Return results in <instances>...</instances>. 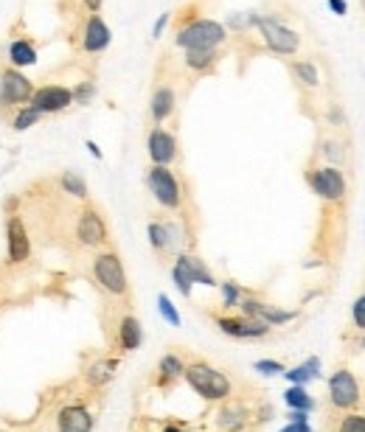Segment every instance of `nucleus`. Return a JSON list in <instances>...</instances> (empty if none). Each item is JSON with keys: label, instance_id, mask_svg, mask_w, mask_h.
I'll return each instance as SVG.
<instances>
[{"label": "nucleus", "instance_id": "f257e3e1", "mask_svg": "<svg viewBox=\"0 0 365 432\" xmlns=\"http://www.w3.org/2000/svg\"><path fill=\"white\" fill-rule=\"evenodd\" d=\"M182 379H186L189 387L197 396H202L205 401H225L233 393L231 379L222 374L220 368L208 365V362H191V365H186V374H182Z\"/></svg>", "mask_w": 365, "mask_h": 432}, {"label": "nucleus", "instance_id": "f03ea898", "mask_svg": "<svg viewBox=\"0 0 365 432\" xmlns=\"http://www.w3.org/2000/svg\"><path fill=\"white\" fill-rule=\"evenodd\" d=\"M225 40H228V28L222 23L197 17V20L186 23L177 31L174 45L182 48V51H189V48H220Z\"/></svg>", "mask_w": 365, "mask_h": 432}, {"label": "nucleus", "instance_id": "7ed1b4c3", "mask_svg": "<svg viewBox=\"0 0 365 432\" xmlns=\"http://www.w3.org/2000/svg\"><path fill=\"white\" fill-rule=\"evenodd\" d=\"M146 185L152 197L158 200V205H163L166 211H180L182 205V185L177 180V174L169 166H152L146 171Z\"/></svg>", "mask_w": 365, "mask_h": 432}, {"label": "nucleus", "instance_id": "20e7f679", "mask_svg": "<svg viewBox=\"0 0 365 432\" xmlns=\"http://www.w3.org/2000/svg\"><path fill=\"white\" fill-rule=\"evenodd\" d=\"M362 398V385L349 368H338L329 376V401L334 410H354Z\"/></svg>", "mask_w": 365, "mask_h": 432}, {"label": "nucleus", "instance_id": "39448f33", "mask_svg": "<svg viewBox=\"0 0 365 432\" xmlns=\"http://www.w3.org/2000/svg\"><path fill=\"white\" fill-rule=\"evenodd\" d=\"M93 278L99 281V287L115 298L127 295L130 284H127V272H124V264L115 253H99L93 259Z\"/></svg>", "mask_w": 365, "mask_h": 432}, {"label": "nucleus", "instance_id": "423d86ee", "mask_svg": "<svg viewBox=\"0 0 365 432\" xmlns=\"http://www.w3.org/2000/svg\"><path fill=\"white\" fill-rule=\"evenodd\" d=\"M312 191L323 200V202H334L340 205L346 200V177L338 166H320V169H312L307 174Z\"/></svg>", "mask_w": 365, "mask_h": 432}, {"label": "nucleus", "instance_id": "0eeeda50", "mask_svg": "<svg viewBox=\"0 0 365 432\" xmlns=\"http://www.w3.org/2000/svg\"><path fill=\"white\" fill-rule=\"evenodd\" d=\"M259 31H261V40L272 53H281V56H292L301 48V37L298 31L287 28L284 23L272 20V17H259Z\"/></svg>", "mask_w": 365, "mask_h": 432}, {"label": "nucleus", "instance_id": "6e6552de", "mask_svg": "<svg viewBox=\"0 0 365 432\" xmlns=\"http://www.w3.org/2000/svg\"><path fill=\"white\" fill-rule=\"evenodd\" d=\"M32 93H34L32 79L23 76L17 68L6 65L3 71H0V104H3V107L28 104V101H32Z\"/></svg>", "mask_w": 365, "mask_h": 432}, {"label": "nucleus", "instance_id": "1a4fd4ad", "mask_svg": "<svg viewBox=\"0 0 365 432\" xmlns=\"http://www.w3.org/2000/svg\"><path fill=\"white\" fill-rule=\"evenodd\" d=\"M32 104L40 115H56V112H65L73 104V90L65 84H43L32 93Z\"/></svg>", "mask_w": 365, "mask_h": 432}, {"label": "nucleus", "instance_id": "9d476101", "mask_svg": "<svg viewBox=\"0 0 365 432\" xmlns=\"http://www.w3.org/2000/svg\"><path fill=\"white\" fill-rule=\"evenodd\" d=\"M6 256L9 264H25L32 259V239H28V230L17 213L6 219Z\"/></svg>", "mask_w": 365, "mask_h": 432}, {"label": "nucleus", "instance_id": "9b49d317", "mask_svg": "<svg viewBox=\"0 0 365 432\" xmlns=\"http://www.w3.org/2000/svg\"><path fill=\"white\" fill-rule=\"evenodd\" d=\"M107 222L104 216L96 211V208H84L76 219V239L84 244V247H102L107 244Z\"/></svg>", "mask_w": 365, "mask_h": 432}, {"label": "nucleus", "instance_id": "f8f14e48", "mask_svg": "<svg viewBox=\"0 0 365 432\" xmlns=\"http://www.w3.org/2000/svg\"><path fill=\"white\" fill-rule=\"evenodd\" d=\"M146 152L152 166H172L177 160V138L163 127H152L146 138Z\"/></svg>", "mask_w": 365, "mask_h": 432}, {"label": "nucleus", "instance_id": "ddd939ff", "mask_svg": "<svg viewBox=\"0 0 365 432\" xmlns=\"http://www.w3.org/2000/svg\"><path fill=\"white\" fill-rule=\"evenodd\" d=\"M217 328L233 339H259V337H267L270 334V326L259 317H228V315H220L217 317Z\"/></svg>", "mask_w": 365, "mask_h": 432}, {"label": "nucleus", "instance_id": "4468645a", "mask_svg": "<svg viewBox=\"0 0 365 432\" xmlns=\"http://www.w3.org/2000/svg\"><path fill=\"white\" fill-rule=\"evenodd\" d=\"M110 37L113 34H110L107 23L99 14H90L84 23V31H82V51L84 53H102V51H107Z\"/></svg>", "mask_w": 365, "mask_h": 432}, {"label": "nucleus", "instance_id": "2eb2a0df", "mask_svg": "<svg viewBox=\"0 0 365 432\" xmlns=\"http://www.w3.org/2000/svg\"><path fill=\"white\" fill-rule=\"evenodd\" d=\"M59 432H93V416L82 405H65L56 416Z\"/></svg>", "mask_w": 365, "mask_h": 432}, {"label": "nucleus", "instance_id": "dca6fc26", "mask_svg": "<svg viewBox=\"0 0 365 432\" xmlns=\"http://www.w3.org/2000/svg\"><path fill=\"white\" fill-rule=\"evenodd\" d=\"M248 418H250V410L242 405V401H231L225 398L222 401V407L217 413V427L222 432H242L248 427Z\"/></svg>", "mask_w": 365, "mask_h": 432}, {"label": "nucleus", "instance_id": "f3484780", "mask_svg": "<svg viewBox=\"0 0 365 432\" xmlns=\"http://www.w3.org/2000/svg\"><path fill=\"white\" fill-rule=\"evenodd\" d=\"M174 104H177V96L169 84H161L152 93V101H149V112H152V121L155 123H163L172 112H174Z\"/></svg>", "mask_w": 365, "mask_h": 432}, {"label": "nucleus", "instance_id": "a211bd4d", "mask_svg": "<svg viewBox=\"0 0 365 432\" xmlns=\"http://www.w3.org/2000/svg\"><path fill=\"white\" fill-rule=\"evenodd\" d=\"M9 65L12 68H32V65H37V48H34V43L28 40V37H17V40H12L9 43Z\"/></svg>", "mask_w": 365, "mask_h": 432}, {"label": "nucleus", "instance_id": "6ab92c4d", "mask_svg": "<svg viewBox=\"0 0 365 432\" xmlns=\"http://www.w3.org/2000/svg\"><path fill=\"white\" fill-rule=\"evenodd\" d=\"M143 343V328H141V320L127 315V317H121L118 323V348L121 351H135L141 348Z\"/></svg>", "mask_w": 365, "mask_h": 432}, {"label": "nucleus", "instance_id": "aec40b11", "mask_svg": "<svg viewBox=\"0 0 365 432\" xmlns=\"http://www.w3.org/2000/svg\"><path fill=\"white\" fill-rule=\"evenodd\" d=\"M217 48H189L186 51V68L194 73H208L217 68Z\"/></svg>", "mask_w": 365, "mask_h": 432}, {"label": "nucleus", "instance_id": "412c9836", "mask_svg": "<svg viewBox=\"0 0 365 432\" xmlns=\"http://www.w3.org/2000/svg\"><path fill=\"white\" fill-rule=\"evenodd\" d=\"M182 374H186V362H182L177 354H166L158 362V387H169L172 382H177Z\"/></svg>", "mask_w": 365, "mask_h": 432}, {"label": "nucleus", "instance_id": "4be33fe9", "mask_svg": "<svg viewBox=\"0 0 365 432\" xmlns=\"http://www.w3.org/2000/svg\"><path fill=\"white\" fill-rule=\"evenodd\" d=\"M281 376H284L290 385H307V382H312V379H318V376H320V359H318V357H312V359H307L303 365H295V368L284 370Z\"/></svg>", "mask_w": 365, "mask_h": 432}, {"label": "nucleus", "instance_id": "5701e85b", "mask_svg": "<svg viewBox=\"0 0 365 432\" xmlns=\"http://www.w3.org/2000/svg\"><path fill=\"white\" fill-rule=\"evenodd\" d=\"M118 370V359H99L87 368V385L90 387H104L107 382H113Z\"/></svg>", "mask_w": 365, "mask_h": 432}, {"label": "nucleus", "instance_id": "b1692460", "mask_svg": "<svg viewBox=\"0 0 365 432\" xmlns=\"http://www.w3.org/2000/svg\"><path fill=\"white\" fill-rule=\"evenodd\" d=\"M284 401L290 410H303V413H312L315 410V398L307 393L303 385H290L287 393H284Z\"/></svg>", "mask_w": 365, "mask_h": 432}, {"label": "nucleus", "instance_id": "393cba45", "mask_svg": "<svg viewBox=\"0 0 365 432\" xmlns=\"http://www.w3.org/2000/svg\"><path fill=\"white\" fill-rule=\"evenodd\" d=\"M292 73H295V79L303 87H309V90H315L320 84V73L315 68V62H309V59H295L292 62Z\"/></svg>", "mask_w": 365, "mask_h": 432}, {"label": "nucleus", "instance_id": "a878e982", "mask_svg": "<svg viewBox=\"0 0 365 432\" xmlns=\"http://www.w3.org/2000/svg\"><path fill=\"white\" fill-rule=\"evenodd\" d=\"M172 278H174V287L180 289V295L191 298V287H194V281H191V272H189L186 256H177V261H174V267H172Z\"/></svg>", "mask_w": 365, "mask_h": 432}, {"label": "nucleus", "instance_id": "bb28decb", "mask_svg": "<svg viewBox=\"0 0 365 432\" xmlns=\"http://www.w3.org/2000/svg\"><path fill=\"white\" fill-rule=\"evenodd\" d=\"M40 112L32 107V104H20L17 110H14V118H12V127L17 130V132H25V130H32V127H37L40 123Z\"/></svg>", "mask_w": 365, "mask_h": 432}, {"label": "nucleus", "instance_id": "cd10ccee", "mask_svg": "<svg viewBox=\"0 0 365 432\" xmlns=\"http://www.w3.org/2000/svg\"><path fill=\"white\" fill-rule=\"evenodd\" d=\"M149 244L155 253H166L172 250V239H169V228L163 222H149Z\"/></svg>", "mask_w": 365, "mask_h": 432}, {"label": "nucleus", "instance_id": "c85d7f7f", "mask_svg": "<svg viewBox=\"0 0 365 432\" xmlns=\"http://www.w3.org/2000/svg\"><path fill=\"white\" fill-rule=\"evenodd\" d=\"M186 264H189V272H191V281L194 284H202V287H217V278L211 275V269L205 267L202 259L197 256H186Z\"/></svg>", "mask_w": 365, "mask_h": 432}, {"label": "nucleus", "instance_id": "c756f323", "mask_svg": "<svg viewBox=\"0 0 365 432\" xmlns=\"http://www.w3.org/2000/svg\"><path fill=\"white\" fill-rule=\"evenodd\" d=\"M295 317H298V312H287V309L270 306V303H264L261 312H259V320H264L270 328H272V326H284V323H290V320H295Z\"/></svg>", "mask_w": 365, "mask_h": 432}, {"label": "nucleus", "instance_id": "7c9ffc66", "mask_svg": "<svg viewBox=\"0 0 365 432\" xmlns=\"http://www.w3.org/2000/svg\"><path fill=\"white\" fill-rule=\"evenodd\" d=\"M59 185H62V191L76 197V200H87V182L84 177H79L76 171H65L62 177H59Z\"/></svg>", "mask_w": 365, "mask_h": 432}, {"label": "nucleus", "instance_id": "2f4dec72", "mask_svg": "<svg viewBox=\"0 0 365 432\" xmlns=\"http://www.w3.org/2000/svg\"><path fill=\"white\" fill-rule=\"evenodd\" d=\"M242 298H245V292H242V287L236 281H225L222 284V309H236Z\"/></svg>", "mask_w": 365, "mask_h": 432}, {"label": "nucleus", "instance_id": "473e14b6", "mask_svg": "<svg viewBox=\"0 0 365 432\" xmlns=\"http://www.w3.org/2000/svg\"><path fill=\"white\" fill-rule=\"evenodd\" d=\"M158 309H161V315H163V320L169 323V326H180L182 320H180V312L174 309V303L169 300V295H158Z\"/></svg>", "mask_w": 365, "mask_h": 432}, {"label": "nucleus", "instance_id": "72a5a7b5", "mask_svg": "<svg viewBox=\"0 0 365 432\" xmlns=\"http://www.w3.org/2000/svg\"><path fill=\"white\" fill-rule=\"evenodd\" d=\"M338 432H365V416L360 413H346L338 424Z\"/></svg>", "mask_w": 365, "mask_h": 432}, {"label": "nucleus", "instance_id": "f704fd0d", "mask_svg": "<svg viewBox=\"0 0 365 432\" xmlns=\"http://www.w3.org/2000/svg\"><path fill=\"white\" fill-rule=\"evenodd\" d=\"M261 306H264V300H259V298H242L239 300V312H242V317H259Z\"/></svg>", "mask_w": 365, "mask_h": 432}, {"label": "nucleus", "instance_id": "c9c22d12", "mask_svg": "<svg viewBox=\"0 0 365 432\" xmlns=\"http://www.w3.org/2000/svg\"><path fill=\"white\" fill-rule=\"evenodd\" d=\"M93 96H96V84L93 82H82L73 90V101L76 104H90V99H93Z\"/></svg>", "mask_w": 365, "mask_h": 432}, {"label": "nucleus", "instance_id": "e433bc0d", "mask_svg": "<svg viewBox=\"0 0 365 432\" xmlns=\"http://www.w3.org/2000/svg\"><path fill=\"white\" fill-rule=\"evenodd\" d=\"M256 370H259V374H264V376H279V374H284V365L281 362H276V359H259L256 365H253Z\"/></svg>", "mask_w": 365, "mask_h": 432}, {"label": "nucleus", "instance_id": "4c0bfd02", "mask_svg": "<svg viewBox=\"0 0 365 432\" xmlns=\"http://www.w3.org/2000/svg\"><path fill=\"white\" fill-rule=\"evenodd\" d=\"M323 158L331 160V166H338L340 169V160H343V149L338 141H323Z\"/></svg>", "mask_w": 365, "mask_h": 432}, {"label": "nucleus", "instance_id": "58836bf2", "mask_svg": "<svg viewBox=\"0 0 365 432\" xmlns=\"http://www.w3.org/2000/svg\"><path fill=\"white\" fill-rule=\"evenodd\" d=\"M351 320L357 326V331H365V295H360L351 306Z\"/></svg>", "mask_w": 365, "mask_h": 432}, {"label": "nucleus", "instance_id": "ea45409f", "mask_svg": "<svg viewBox=\"0 0 365 432\" xmlns=\"http://www.w3.org/2000/svg\"><path fill=\"white\" fill-rule=\"evenodd\" d=\"M169 20H172V12H163V14L158 17V23H155V28H152V37H155V40H158V37L163 34V28L169 25Z\"/></svg>", "mask_w": 365, "mask_h": 432}, {"label": "nucleus", "instance_id": "a19ab883", "mask_svg": "<svg viewBox=\"0 0 365 432\" xmlns=\"http://www.w3.org/2000/svg\"><path fill=\"white\" fill-rule=\"evenodd\" d=\"M326 3H329V9L338 14V17H346V14H349V3H346V0H326Z\"/></svg>", "mask_w": 365, "mask_h": 432}, {"label": "nucleus", "instance_id": "79ce46f5", "mask_svg": "<svg viewBox=\"0 0 365 432\" xmlns=\"http://www.w3.org/2000/svg\"><path fill=\"white\" fill-rule=\"evenodd\" d=\"M281 432H312V427H309V421H290Z\"/></svg>", "mask_w": 365, "mask_h": 432}, {"label": "nucleus", "instance_id": "37998d69", "mask_svg": "<svg viewBox=\"0 0 365 432\" xmlns=\"http://www.w3.org/2000/svg\"><path fill=\"white\" fill-rule=\"evenodd\" d=\"M82 3H84V9H87L90 14H99V12H102V3H104V0H82Z\"/></svg>", "mask_w": 365, "mask_h": 432}, {"label": "nucleus", "instance_id": "c03bdc74", "mask_svg": "<svg viewBox=\"0 0 365 432\" xmlns=\"http://www.w3.org/2000/svg\"><path fill=\"white\" fill-rule=\"evenodd\" d=\"M290 421H307L309 418V413H303V410H290V416H287Z\"/></svg>", "mask_w": 365, "mask_h": 432}, {"label": "nucleus", "instance_id": "a18cd8bd", "mask_svg": "<svg viewBox=\"0 0 365 432\" xmlns=\"http://www.w3.org/2000/svg\"><path fill=\"white\" fill-rule=\"evenodd\" d=\"M87 149H90V154H93L96 160H102V149L96 146V141H87Z\"/></svg>", "mask_w": 365, "mask_h": 432}, {"label": "nucleus", "instance_id": "49530a36", "mask_svg": "<svg viewBox=\"0 0 365 432\" xmlns=\"http://www.w3.org/2000/svg\"><path fill=\"white\" fill-rule=\"evenodd\" d=\"M163 432H182V427H177V424H166Z\"/></svg>", "mask_w": 365, "mask_h": 432}, {"label": "nucleus", "instance_id": "de8ad7c7", "mask_svg": "<svg viewBox=\"0 0 365 432\" xmlns=\"http://www.w3.org/2000/svg\"><path fill=\"white\" fill-rule=\"evenodd\" d=\"M360 348H365V339H362V343H360Z\"/></svg>", "mask_w": 365, "mask_h": 432}]
</instances>
